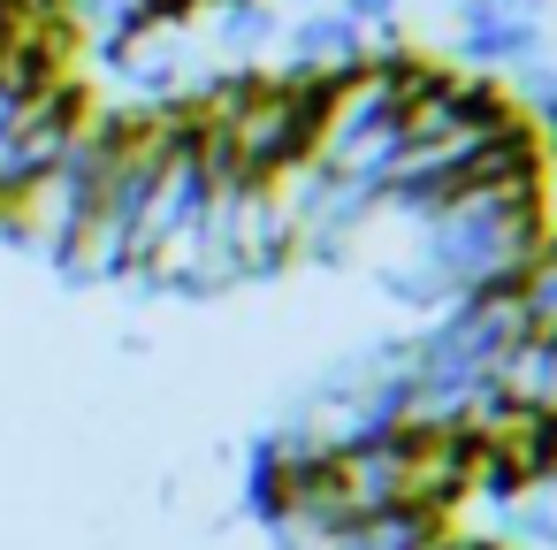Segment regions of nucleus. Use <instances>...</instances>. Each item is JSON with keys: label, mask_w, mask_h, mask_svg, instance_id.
I'll use <instances>...</instances> for the list:
<instances>
[{"label": "nucleus", "mask_w": 557, "mask_h": 550, "mask_svg": "<svg viewBox=\"0 0 557 550\" xmlns=\"http://www.w3.org/2000/svg\"><path fill=\"white\" fill-rule=\"evenodd\" d=\"M549 481H557V428H549Z\"/></svg>", "instance_id": "nucleus-1"}]
</instances>
